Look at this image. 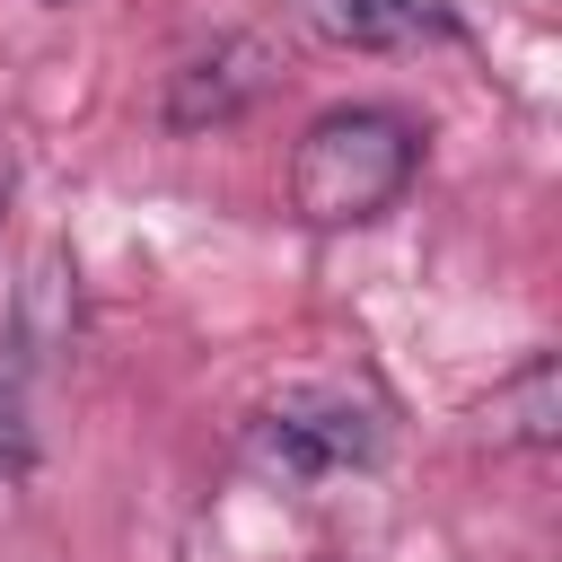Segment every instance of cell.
I'll return each mask as SVG.
<instances>
[{
  "label": "cell",
  "mask_w": 562,
  "mask_h": 562,
  "mask_svg": "<svg viewBox=\"0 0 562 562\" xmlns=\"http://www.w3.org/2000/svg\"><path fill=\"white\" fill-rule=\"evenodd\" d=\"M272 79H281L272 35H220V44H202L193 61H176V70H167L158 123H167V132H211V123H237V114H255V105L272 97Z\"/></svg>",
  "instance_id": "cell-3"
},
{
  "label": "cell",
  "mask_w": 562,
  "mask_h": 562,
  "mask_svg": "<svg viewBox=\"0 0 562 562\" xmlns=\"http://www.w3.org/2000/svg\"><path fill=\"white\" fill-rule=\"evenodd\" d=\"M281 26L307 44H334V53H404L439 18L422 0H281Z\"/></svg>",
  "instance_id": "cell-4"
},
{
  "label": "cell",
  "mask_w": 562,
  "mask_h": 562,
  "mask_svg": "<svg viewBox=\"0 0 562 562\" xmlns=\"http://www.w3.org/2000/svg\"><path fill=\"white\" fill-rule=\"evenodd\" d=\"M378 439H386L378 404H360V395H325V386L281 395V404L255 422V457H263L272 474H299V483H307V474H351V465H369Z\"/></svg>",
  "instance_id": "cell-2"
},
{
  "label": "cell",
  "mask_w": 562,
  "mask_h": 562,
  "mask_svg": "<svg viewBox=\"0 0 562 562\" xmlns=\"http://www.w3.org/2000/svg\"><path fill=\"white\" fill-rule=\"evenodd\" d=\"M0 211H9V176H0Z\"/></svg>",
  "instance_id": "cell-6"
},
{
  "label": "cell",
  "mask_w": 562,
  "mask_h": 562,
  "mask_svg": "<svg viewBox=\"0 0 562 562\" xmlns=\"http://www.w3.org/2000/svg\"><path fill=\"white\" fill-rule=\"evenodd\" d=\"M422 167V123L395 105H334L299 132L290 158V211L307 228H369L378 211L404 202Z\"/></svg>",
  "instance_id": "cell-1"
},
{
  "label": "cell",
  "mask_w": 562,
  "mask_h": 562,
  "mask_svg": "<svg viewBox=\"0 0 562 562\" xmlns=\"http://www.w3.org/2000/svg\"><path fill=\"white\" fill-rule=\"evenodd\" d=\"M53 9H61V0H53Z\"/></svg>",
  "instance_id": "cell-7"
},
{
  "label": "cell",
  "mask_w": 562,
  "mask_h": 562,
  "mask_svg": "<svg viewBox=\"0 0 562 562\" xmlns=\"http://www.w3.org/2000/svg\"><path fill=\"white\" fill-rule=\"evenodd\" d=\"M483 430H492V448H553V439H562V360H553V351H527V360L492 386Z\"/></svg>",
  "instance_id": "cell-5"
}]
</instances>
